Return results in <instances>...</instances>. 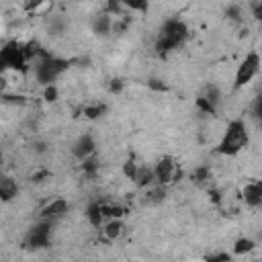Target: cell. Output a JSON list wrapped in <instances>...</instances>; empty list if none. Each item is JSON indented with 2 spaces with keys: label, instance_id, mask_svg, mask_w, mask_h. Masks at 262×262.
I'll list each match as a JSON object with an SVG mask.
<instances>
[{
  "label": "cell",
  "instance_id": "1",
  "mask_svg": "<svg viewBox=\"0 0 262 262\" xmlns=\"http://www.w3.org/2000/svg\"><path fill=\"white\" fill-rule=\"evenodd\" d=\"M248 127L242 119H233L229 121V125L225 127L223 135H221V141L217 145V154L221 156H235L239 154L246 145H248Z\"/></svg>",
  "mask_w": 262,
  "mask_h": 262
},
{
  "label": "cell",
  "instance_id": "2",
  "mask_svg": "<svg viewBox=\"0 0 262 262\" xmlns=\"http://www.w3.org/2000/svg\"><path fill=\"white\" fill-rule=\"evenodd\" d=\"M68 70V61L61 59V57H55V55H49L47 51L41 53V57L37 61H33V74H35V80L41 84V86H49V84H55V80Z\"/></svg>",
  "mask_w": 262,
  "mask_h": 262
},
{
  "label": "cell",
  "instance_id": "3",
  "mask_svg": "<svg viewBox=\"0 0 262 262\" xmlns=\"http://www.w3.org/2000/svg\"><path fill=\"white\" fill-rule=\"evenodd\" d=\"M0 63H2L4 70H10V72H25L31 61L27 59L20 41H8V43H4V47L0 49Z\"/></svg>",
  "mask_w": 262,
  "mask_h": 262
},
{
  "label": "cell",
  "instance_id": "4",
  "mask_svg": "<svg viewBox=\"0 0 262 262\" xmlns=\"http://www.w3.org/2000/svg\"><path fill=\"white\" fill-rule=\"evenodd\" d=\"M260 66H262V57H260L256 51L246 53V57L242 59V63H239L237 70H235L233 88H244L246 84H250V82L256 78V74L260 72Z\"/></svg>",
  "mask_w": 262,
  "mask_h": 262
},
{
  "label": "cell",
  "instance_id": "5",
  "mask_svg": "<svg viewBox=\"0 0 262 262\" xmlns=\"http://www.w3.org/2000/svg\"><path fill=\"white\" fill-rule=\"evenodd\" d=\"M51 221H45L41 219L37 225H33L29 231H27V237H25V246L31 248V250H43L49 246V239H51Z\"/></svg>",
  "mask_w": 262,
  "mask_h": 262
},
{
  "label": "cell",
  "instance_id": "6",
  "mask_svg": "<svg viewBox=\"0 0 262 262\" xmlns=\"http://www.w3.org/2000/svg\"><path fill=\"white\" fill-rule=\"evenodd\" d=\"M154 172H156V184H164V186L172 184L176 178L182 176V172L178 170L174 158H170V156L160 158L156 162V166H154Z\"/></svg>",
  "mask_w": 262,
  "mask_h": 262
},
{
  "label": "cell",
  "instance_id": "7",
  "mask_svg": "<svg viewBox=\"0 0 262 262\" xmlns=\"http://www.w3.org/2000/svg\"><path fill=\"white\" fill-rule=\"evenodd\" d=\"M160 35H162V37L172 39V41H174V43H178V45H182V43H184V39L188 37V27H186V23H184V20H180V18H168V20L162 25Z\"/></svg>",
  "mask_w": 262,
  "mask_h": 262
},
{
  "label": "cell",
  "instance_id": "8",
  "mask_svg": "<svg viewBox=\"0 0 262 262\" xmlns=\"http://www.w3.org/2000/svg\"><path fill=\"white\" fill-rule=\"evenodd\" d=\"M70 211V203L66 199H51L49 203H45V207L39 211V219H45V221H59L61 217H66V213Z\"/></svg>",
  "mask_w": 262,
  "mask_h": 262
},
{
  "label": "cell",
  "instance_id": "9",
  "mask_svg": "<svg viewBox=\"0 0 262 262\" xmlns=\"http://www.w3.org/2000/svg\"><path fill=\"white\" fill-rule=\"evenodd\" d=\"M94 151H96V141H94V137H92V135H88V133L80 135V137L76 139L74 147H72V154H74V158H76L78 162H82V160L90 158Z\"/></svg>",
  "mask_w": 262,
  "mask_h": 262
},
{
  "label": "cell",
  "instance_id": "10",
  "mask_svg": "<svg viewBox=\"0 0 262 262\" xmlns=\"http://www.w3.org/2000/svg\"><path fill=\"white\" fill-rule=\"evenodd\" d=\"M113 23H115V16L104 10V12H100L92 18V31L98 37H108L113 33Z\"/></svg>",
  "mask_w": 262,
  "mask_h": 262
},
{
  "label": "cell",
  "instance_id": "11",
  "mask_svg": "<svg viewBox=\"0 0 262 262\" xmlns=\"http://www.w3.org/2000/svg\"><path fill=\"white\" fill-rule=\"evenodd\" d=\"M242 199H244V203H246L248 207H260V205H262V190H260V186H258L256 180H254V182H248V184L244 186Z\"/></svg>",
  "mask_w": 262,
  "mask_h": 262
},
{
  "label": "cell",
  "instance_id": "12",
  "mask_svg": "<svg viewBox=\"0 0 262 262\" xmlns=\"http://www.w3.org/2000/svg\"><path fill=\"white\" fill-rule=\"evenodd\" d=\"M133 182L137 184V188H143V190L149 188L151 184H156V172H154V168L139 164V170H137V176H135Z\"/></svg>",
  "mask_w": 262,
  "mask_h": 262
},
{
  "label": "cell",
  "instance_id": "13",
  "mask_svg": "<svg viewBox=\"0 0 262 262\" xmlns=\"http://www.w3.org/2000/svg\"><path fill=\"white\" fill-rule=\"evenodd\" d=\"M16 194H18L16 180L10 178V176H2V180H0V199L4 203H10L12 199H16Z\"/></svg>",
  "mask_w": 262,
  "mask_h": 262
},
{
  "label": "cell",
  "instance_id": "14",
  "mask_svg": "<svg viewBox=\"0 0 262 262\" xmlns=\"http://www.w3.org/2000/svg\"><path fill=\"white\" fill-rule=\"evenodd\" d=\"M125 231V225H123V219H106V223L102 225V233L108 242H115L123 235Z\"/></svg>",
  "mask_w": 262,
  "mask_h": 262
},
{
  "label": "cell",
  "instance_id": "15",
  "mask_svg": "<svg viewBox=\"0 0 262 262\" xmlns=\"http://www.w3.org/2000/svg\"><path fill=\"white\" fill-rule=\"evenodd\" d=\"M86 219L92 227H102L104 225V213H102V205L98 201H94L86 207Z\"/></svg>",
  "mask_w": 262,
  "mask_h": 262
},
{
  "label": "cell",
  "instance_id": "16",
  "mask_svg": "<svg viewBox=\"0 0 262 262\" xmlns=\"http://www.w3.org/2000/svg\"><path fill=\"white\" fill-rule=\"evenodd\" d=\"M80 168H82V174H84L86 178H96V176H98V170H100V162H98V158L92 154L90 158H86V160L80 162Z\"/></svg>",
  "mask_w": 262,
  "mask_h": 262
},
{
  "label": "cell",
  "instance_id": "17",
  "mask_svg": "<svg viewBox=\"0 0 262 262\" xmlns=\"http://www.w3.org/2000/svg\"><path fill=\"white\" fill-rule=\"evenodd\" d=\"M164 199H166V186L164 184H151L149 188H145V203L158 205Z\"/></svg>",
  "mask_w": 262,
  "mask_h": 262
},
{
  "label": "cell",
  "instance_id": "18",
  "mask_svg": "<svg viewBox=\"0 0 262 262\" xmlns=\"http://www.w3.org/2000/svg\"><path fill=\"white\" fill-rule=\"evenodd\" d=\"M100 205H102L104 219H123L127 215V209L123 205H117V203H100Z\"/></svg>",
  "mask_w": 262,
  "mask_h": 262
},
{
  "label": "cell",
  "instance_id": "19",
  "mask_svg": "<svg viewBox=\"0 0 262 262\" xmlns=\"http://www.w3.org/2000/svg\"><path fill=\"white\" fill-rule=\"evenodd\" d=\"M104 113H106V104H104V102H92V104H86V106L82 108V115H84L86 119H90V121L100 119Z\"/></svg>",
  "mask_w": 262,
  "mask_h": 262
},
{
  "label": "cell",
  "instance_id": "20",
  "mask_svg": "<svg viewBox=\"0 0 262 262\" xmlns=\"http://www.w3.org/2000/svg\"><path fill=\"white\" fill-rule=\"evenodd\" d=\"M256 248V242L250 239V237H239L233 242V254L235 256H244V254H250L252 250Z\"/></svg>",
  "mask_w": 262,
  "mask_h": 262
},
{
  "label": "cell",
  "instance_id": "21",
  "mask_svg": "<svg viewBox=\"0 0 262 262\" xmlns=\"http://www.w3.org/2000/svg\"><path fill=\"white\" fill-rule=\"evenodd\" d=\"M49 16V14H47ZM47 31L51 33V35H61V33H66V20L63 18H59V16H49L47 18Z\"/></svg>",
  "mask_w": 262,
  "mask_h": 262
},
{
  "label": "cell",
  "instance_id": "22",
  "mask_svg": "<svg viewBox=\"0 0 262 262\" xmlns=\"http://www.w3.org/2000/svg\"><path fill=\"white\" fill-rule=\"evenodd\" d=\"M190 178H192V182L203 184V182H207V180L211 178V168H209V166H205V164H201V166H196V168L192 170Z\"/></svg>",
  "mask_w": 262,
  "mask_h": 262
},
{
  "label": "cell",
  "instance_id": "23",
  "mask_svg": "<svg viewBox=\"0 0 262 262\" xmlns=\"http://www.w3.org/2000/svg\"><path fill=\"white\" fill-rule=\"evenodd\" d=\"M49 2L47 0H25V10L33 14H43L47 10Z\"/></svg>",
  "mask_w": 262,
  "mask_h": 262
},
{
  "label": "cell",
  "instance_id": "24",
  "mask_svg": "<svg viewBox=\"0 0 262 262\" xmlns=\"http://www.w3.org/2000/svg\"><path fill=\"white\" fill-rule=\"evenodd\" d=\"M196 108L201 111V113H207V115H215V111H217V106L207 98V96H196Z\"/></svg>",
  "mask_w": 262,
  "mask_h": 262
},
{
  "label": "cell",
  "instance_id": "25",
  "mask_svg": "<svg viewBox=\"0 0 262 262\" xmlns=\"http://www.w3.org/2000/svg\"><path fill=\"white\" fill-rule=\"evenodd\" d=\"M123 6L127 10H135V12H145L149 6V0H123Z\"/></svg>",
  "mask_w": 262,
  "mask_h": 262
},
{
  "label": "cell",
  "instance_id": "26",
  "mask_svg": "<svg viewBox=\"0 0 262 262\" xmlns=\"http://www.w3.org/2000/svg\"><path fill=\"white\" fill-rule=\"evenodd\" d=\"M123 0H106V12L113 16H123Z\"/></svg>",
  "mask_w": 262,
  "mask_h": 262
},
{
  "label": "cell",
  "instance_id": "27",
  "mask_svg": "<svg viewBox=\"0 0 262 262\" xmlns=\"http://www.w3.org/2000/svg\"><path fill=\"white\" fill-rule=\"evenodd\" d=\"M137 170H139V164H135L133 160H127V162L123 164V174H125V178H129V180H135Z\"/></svg>",
  "mask_w": 262,
  "mask_h": 262
},
{
  "label": "cell",
  "instance_id": "28",
  "mask_svg": "<svg viewBox=\"0 0 262 262\" xmlns=\"http://www.w3.org/2000/svg\"><path fill=\"white\" fill-rule=\"evenodd\" d=\"M57 86L55 84H49V86H43V98L47 100V102H55L57 100Z\"/></svg>",
  "mask_w": 262,
  "mask_h": 262
},
{
  "label": "cell",
  "instance_id": "29",
  "mask_svg": "<svg viewBox=\"0 0 262 262\" xmlns=\"http://www.w3.org/2000/svg\"><path fill=\"white\" fill-rule=\"evenodd\" d=\"M203 96H207L215 106L219 104V100H221V92H219V88L217 86H207V90H205V94Z\"/></svg>",
  "mask_w": 262,
  "mask_h": 262
},
{
  "label": "cell",
  "instance_id": "30",
  "mask_svg": "<svg viewBox=\"0 0 262 262\" xmlns=\"http://www.w3.org/2000/svg\"><path fill=\"white\" fill-rule=\"evenodd\" d=\"M123 86H125L123 80L115 78V80L108 82V92H111V94H121V92H123Z\"/></svg>",
  "mask_w": 262,
  "mask_h": 262
},
{
  "label": "cell",
  "instance_id": "31",
  "mask_svg": "<svg viewBox=\"0 0 262 262\" xmlns=\"http://www.w3.org/2000/svg\"><path fill=\"white\" fill-rule=\"evenodd\" d=\"M227 16H229L231 20H242V8L235 6V4H231V6L227 8Z\"/></svg>",
  "mask_w": 262,
  "mask_h": 262
},
{
  "label": "cell",
  "instance_id": "32",
  "mask_svg": "<svg viewBox=\"0 0 262 262\" xmlns=\"http://www.w3.org/2000/svg\"><path fill=\"white\" fill-rule=\"evenodd\" d=\"M147 86H149L151 90H158V92H166V90H168V86H166L162 80H156V78H151V80L147 82Z\"/></svg>",
  "mask_w": 262,
  "mask_h": 262
},
{
  "label": "cell",
  "instance_id": "33",
  "mask_svg": "<svg viewBox=\"0 0 262 262\" xmlns=\"http://www.w3.org/2000/svg\"><path fill=\"white\" fill-rule=\"evenodd\" d=\"M47 176H49V172H47V170H37V172H33V174H31V180H33V182H43Z\"/></svg>",
  "mask_w": 262,
  "mask_h": 262
},
{
  "label": "cell",
  "instance_id": "34",
  "mask_svg": "<svg viewBox=\"0 0 262 262\" xmlns=\"http://www.w3.org/2000/svg\"><path fill=\"white\" fill-rule=\"evenodd\" d=\"M252 14H254V18H256V20H260V23H262V0H258V2L252 6Z\"/></svg>",
  "mask_w": 262,
  "mask_h": 262
},
{
  "label": "cell",
  "instance_id": "35",
  "mask_svg": "<svg viewBox=\"0 0 262 262\" xmlns=\"http://www.w3.org/2000/svg\"><path fill=\"white\" fill-rule=\"evenodd\" d=\"M207 260H213V262H217V260H229V254L227 252H215V254H209Z\"/></svg>",
  "mask_w": 262,
  "mask_h": 262
},
{
  "label": "cell",
  "instance_id": "36",
  "mask_svg": "<svg viewBox=\"0 0 262 262\" xmlns=\"http://www.w3.org/2000/svg\"><path fill=\"white\" fill-rule=\"evenodd\" d=\"M254 111H256V117L262 119V94H260V98L256 100V108H254Z\"/></svg>",
  "mask_w": 262,
  "mask_h": 262
},
{
  "label": "cell",
  "instance_id": "37",
  "mask_svg": "<svg viewBox=\"0 0 262 262\" xmlns=\"http://www.w3.org/2000/svg\"><path fill=\"white\" fill-rule=\"evenodd\" d=\"M209 194H211V201H215V203H219V201H221V192H219V190H213V188H211V190H209Z\"/></svg>",
  "mask_w": 262,
  "mask_h": 262
},
{
  "label": "cell",
  "instance_id": "38",
  "mask_svg": "<svg viewBox=\"0 0 262 262\" xmlns=\"http://www.w3.org/2000/svg\"><path fill=\"white\" fill-rule=\"evenodd\" d=\"M260 129H262V119H260Z\"/></svg>",
  "mask_w": 262,
  "mask_h": 262
},
{
  "label": "cell",
  "instance_id": "39",
  "mask_svg": "<svg viewBox=\"0 0 262 262\" xmlns=\"http://www.w3.org/2000/svg\"><path fill=\"white\" fill-rule=\"evenodd\" d=\"M76 2H82V0H76Z\"/></svg>",
  "mask_w": 262,
  "mask_h": 262
}]
</instances>
